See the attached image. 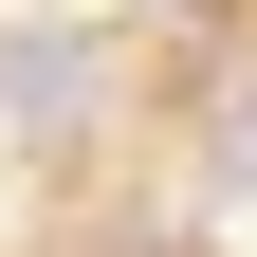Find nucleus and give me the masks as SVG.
I'll use <instances>...</instances> for the list:
<instances>
[{"label": "nucleus", "mask_w": 257, "mask_h": 257, "mask_svg": "<svg viewBox=\"0 0 257 257\" xmlns=\"http://www.w3.org/2000/svg\"><path fill=\"white\" fill-rule=\"evenodd\" d=\"M74 92H92V55H74V37H0V110H19V128L74 110Z\"/></svg>", "instance_id": "nucleus-1"}, {"label": "nucleus", "mask_w": 257, "mask_h": 257, "mask_svg": "<svg viewBox=\"0 0 257 257\" xmlns=\"http://www.w3.org/2000/svg\"><path fill=\"white\" fill-rule=\"evenodd\" d=\"M220 184H239V202H257V110H239V128H220Z\"/></svg>", "instance_id": "nucleus-2"}]
</instances>
